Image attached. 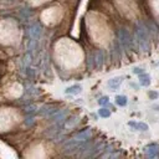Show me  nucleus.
Masks as SVG:
<instances>
[{
	"mask_svg": "<svg viewBox=\"0 0 159 159\" xmlns=\"http://www.w3.org/2000/svg\"><path fill=\"white\" fill-rule=\"evenodd\" d=\"M53 58L65 70L78 68L84 60L82 47L70 37H61L53 45Z\"/></svg>",
	"mask_w": 159,
	"mask_h": 159,
	"instance_id": "f257e3e1",
	"label": "nucleus"
},
{
	"mask_svg": "<svg viewBox=\"0 0 159 159\" xmlns=\"http://www.w3.org/2000/svg\"><path fill=\"white\" fill-rule=\"evenodd\" d=\"M84 21L91 41L99 47H107L113 39V32L106 16L98 11H89Z\"/></svg>",
	"mask_w": 159,
	"mask_h": 159,
	"instance_id": "f03ea898",
	"label": "nucleus"
},
{
	"mask_svg": "<svg viewBox=\"0 0 159 159\" xmlns=\"http://www.w3.org/2000/svg\"><path fill=\"white\" fill-rule=\"evenodd\" d=\"M21 39V30L17 22L12 19L0 20V45H16Z\"/></svg>",
	"mask_w": 159,
	"mask_h": 159,
	"instance_id": "7ed1b4c3",
	"label": "nucleus"
},
{
	"mask_svg": "<svg viewBox=\"0 0 159 159\" xmlns=\"http://www.w3.org/2000/svg\"><path fill=\"white\" fill-rule=\"evenodd\" d=\"M22 120V114L19 109L12 107L0 108V133H6L14 129Z\"/></svg>",
	"mask_w": 159,
	"mask_h": 159,
	"instance_id": "20e7f679",
	"label": "nucleus"
},
{
	"mask_svg": "<svg viewBox=\"0 0 159 159\" xmlns=\"http://www.w3.org/2000/svg\"><path fill=\"white\" fill-rule=\"evenodd\" d=\"M63 7L61 5H51L43 9L40 14V20L46 26H55L63 19Z\"/></svg>",
	"mask_w": 159,
	"mask_h": 159,
	"instance_id": "39448f33",
	"label": "nucleus"
},
{
	"mask_svg": "<svg viewBox=\"0 0 159 159\" xmlns=\"http://www.w3.org/2000/svg\"><path fill=\"white\" fill-rule=\"evenodd\" d=\"M114 5L127 19H135L139 15V7L135 0H114Z\"/></svg>",
	"mask_w": 159,
	"mask_h": 159,
	"instance_id": "423d86ee",
	"label": "nucleus"
},
{
	"mask_svg": "<svg viewBox=\"0 0 159 159\" xmlns=\"http://www.w3.org/2000/svg\"><path fill=\"white\" fill-rule=\"evenodd\" d=\"M47 155H48L47 149H46V147H45L42 143H35V144L30 145V147L26 149L25 154H24L25 158H34V159L46 158Z\"/></svg>",
	"mask_w": 159,
	"mask_h": 159,
	"instance_id": "0eeeda50",
	"label": "nucleus"
},
{
	"mask_svg": "<svg viewBox=\"0 0 159 159\" xmlns=\"http://www.w3.org/2000/svg\"><path fill=\"white\" fill-rule=\"evenodd\" d=\"M24 92V88H22V84H20L19 82H11L9 83L5 88H4V94L5 97L10 98V99H14V98H19Z\"/></svg>",
	"mask_w": 159,
	"mask_h": 159,
	"instance_id": "6e6552de",
	"label": "nucleus"
},
{
	"mask_svg": "<svg viewBox=\"0 0 159 159\" xmlns=\"http://www.w3.org/2000/svg\"><path fill=\"white\" fill-rule=\"evenodd\" d=\"M48 1H51V0H27L29 5H30V6H32V7L41 6V5H43V4L48 2Z\"/></svg>",
	"mask_w": 159,
	"mask_h": 159,
	"instance_id": "1a4fd4ad",
	"label": "nucleus"
},
{
	"mask_svg": "<svg viewBox=\"0 0 159 159\" xmlns=\"http://www.w3.org/2000/svg\"><path fill=\"white\" fill-rule=\"evenodd\" d=\"M149 5L152 10L159 16V0H149Z\"/></svg>",
	"mask_w": 159,
	"mask_h": 159,
	"instance_id": "9d476101",
	"label": "nucleus"
}]
</instances>
